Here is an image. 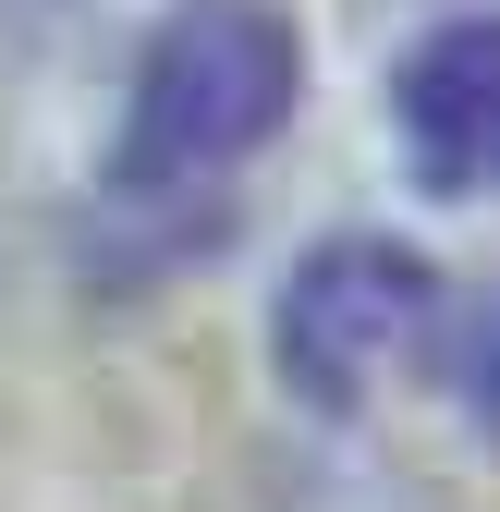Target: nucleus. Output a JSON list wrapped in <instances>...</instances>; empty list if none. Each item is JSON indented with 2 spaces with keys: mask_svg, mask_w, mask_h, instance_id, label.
I'll return each instance as SVG.
<instances>
[{
  "mask_svg": "<svg viewBox=\"0 0 500 512\" xmlns=\"http://www.w3.org/2000/svg\"><path fill=\"white\" fill-rule=\"evenodd\" d=\"M488 135H500V37L488 25H440L403 61V159L440 196L488 183Z\"/></svg>",
  "mask_w": 500,
  "mask_h": 512,
  "instance_id": "3",
  "label": "nucleus"
},
{
  "mask_svg": "<svg viewBox=\"0 0 500 512\" xmlns=\"http://www.w3.org/2000/svg\"><path fill=\"white\" fill-rule=\"evenodd\" d=\"M440 330H452L440 269H427V256H403V244L342 232V244H318V256H305V269H293V293H281V378H293L305 403L354 415L391 366H415Z\"/></svg>",
  "mask_w": 500,
  "mask_h": 512,
  "instance_id": "2",
  "label": "nucleus"
},
{
  "mask_svg": "<svg viewBox=\"0 0 500 512\" xmlns=\"http://www.w3.org/2000/svg\"><path fill=\"white\" fill-rule=\"evenodd\" d=\"M244 512H427V500H403V488H379V476H330V464H293V476H269Z\"/></svg>",
  "mask_w": 500,
  "mask_h": 512,
  "instance_id": "4",
  "label": "nucleus"
},
{
  "mask_svg": "<svg viewBox=\"0 0 500 512\" xmlns=\"http://www.w3.org/2000/svg\"><path fill=\"white\" fill-rule=\"evenodd\" d=\"M293 86H305V61H293L281 0H171L135 61V98H122V183L159 196V183L232 171L244 147L281 135Z\"/></svg>",
  "mask_w": 500,
  "mask_h": 512,
  "instance_id": "1",
  "label": "nucleus"
}]
</instances>
